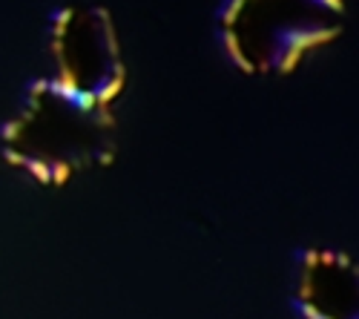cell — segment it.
<instances>
[{
    "label": "cell",
    "mask_w": 359,
    "mask_h": 319,
    "mask_svg": "<svg viewBox=\"0 0 359 319\" xmlns=\"http://www.w3.org/2000/svg\"><path fill=\"white\" fill-rule=\"evenodd\" d=\"M107 104L64 81H38L26 112L6 127V156L43 182H57L78 164L107 161Z\"/></svg>",
    "instance_id": "obj_1"
},
{
    "label": "cell",
    "mask_w": 359,
    "mask_h": 319,
    "mask_svg": "<svg viewBox=\"0 0 359 319\" xmlns=\"http://www.w3.org/2000/svg\"><path fill=\"white\" fill-rule=\"evenodd\" d=\"M342 0H227L219 32L245 72H287L342 29Z\"/></svg>",
    "instance_id": "obj_2"
},
{
    "label": "cell",
    "mask_w": 359,
    "mask_h": 319,
    "mask_svg": "<svg viewBox=\"0 0 359 319\" xmlns=\"http://www.w3.org/2000/svg\"><path fill=\"white\" fill-rule=\"evenodd\" d=\"M55 57L61 78L81 93L109 104L124 83L112 26L98 9H61L55 18Z\"/></svg>",
    "instance_id": "obj_3"
}]
</instances>
